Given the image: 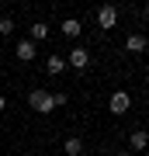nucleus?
<instances>
[{
    "instance_id": "obj_1",
    "label": "nucleus",
    "mask_w": 149,
    "mask_h": 156,
    "mask_svg": "<svg viewBox=\"0 0 149 156\" xmlns=\"http://www.w3.org/2000/svg\"><path fill=\"white\" fill-rule=\"evenodd\" d=\"M28 104H31V111H38V115H49L52 108H55V101H52V94L49 90H31V94H28Z\"/></svg>"
},
{
    "instance_id": "obj_2",
    "label": "nucleus",
    "mask_w": 149,
    "mask_h": 156,
    "mask_svg": "<svg viewBox=\"0 0 149 156\" xmlns=\"http://www.w3.org/2000/svg\"><path fill=\"white\" fill-rule=\"evenodd\" d=\"M108 108H111V115H125L128 108H132V97H128V90H115Z\"/></svg>"
},
{
    "instance_id": "obj_3",
    "label": "nucleus",
    "mask_w": 149,
    "mask_h": 156,
    "mask_svg": "<svg viewBox=\"0 0 149 156\" xmlns=\"http://www.w3.org/2000/svg\"><path fill=\"white\" fill-rule=\"evenodd\" d=\"M97 24H101V28H115V24H118V7H111V4H104V7H101V11H97Z\"/></svg>"
},
{
    "instance_id": "obj_4",
    "label": "nucleus",
    "mask_w": 149,
    "mask_h": 156,
    "mask_svg": "<svg viewBox=\"0 0 149 156\" xmlns=\"http://www.w3.org/2000/svg\"><path fill=\"white\" fill-rule=\"evenodd\" d=\"M87 62H90V52H87V49H80V45L66 56V66H73V69H87Z\"/></svg>"
},
{
    "instance_id": "obj_5",
    "label": "nucleus",
    "mask_w": 149,
    "mask_h": 156,
    "mask_svg": "<svg viewBox=\"0 0 149 156\" xmlns=\"http://www.w3.org/2000/svg\"><path fill=\"white\" fill-rule=\"evenodd\" d=\"M59 28H62V35H66V38H80V31H83V24L76 21V17H66V21H62Z\"/></svg>"
},
{
    "instance_id": "obj_6",
    "label": "nucleus",
    "mask_w": 149,
    "mask_h": 156,
    "mask_svg": "<svg viewBox=\"0 0 149 156\" xmlns=\"http://www.w3.org/2000/svg\"><path fill=\"white\" fill-rule=\"evenodd\" d=\"M17 59H21V62H31L35 59V42H28V38L17 42Z\"/></svg>"
},
{
    "instance_id": "obj_7",
    "label": "nucleus",
    "mask_w": 149,
    "mask_h": 156,
    "mask_svg": "<svg viewBox=\"0 0 149 156\" xmlns=\"http://www.w3.org/2000/svg\"><path fill=\"white\" fill-rule=\"evenodd\" d=\"M146 49V35H128V42H125V52H142Z\"/></svg>"
},
{
    "instance_id": "obj_8",
    "label": "nucleus",
    "mask_w": 149,
    "mask_h": 156,
    "mask_svg": "<svg viewBox=\"0 0 149 156\" xmlns=\"http://www.w3.org/2000/svg\"><path fill=\"white\" fill-rule=\"evenodd\" d=\"M45 69H49L52 76H59V73L66 69V59H62V56H49V59H45Z\"/></svg>"
},
{
    "instance_id": "obj_9",
    "label": "nucleus",
    "mask_w": 149,
    "mask_h": 156,
    "mask_svg": "<svg viewBox=\"0 0 149 156\" xmlns=\"http://www.w3.org/2000/svg\"><path fill=\"white\" fill-rule=\"evenodd\" d=\"M42 38H49V24H45V21H35V24H31V38H28V42H42Z\"/></svg>"
},
{
    "instance_id": "obj_10",
    "label": "nucleus",
    "mask_w": 149,
    "mask_h": 156,
    "mask_svg": "<svg viewBox=\"0 0 149 156\" xmlns=\"http://www.w3.org/2000/svg\"><path fill=\"white\" fill-rule=\"evenodd\" d=\"M62 149H66V156H80V153H83V142H80V139H73V135H69V139L62 142Z\"/></svg>"
},
{
    "instance_id": "obj_11",
    "label": "nucleus",
    "mask_w": 149,
    "mask_h": 156,
    "mask_svg": "<svg viewBox=\"0 0 149 156\" xmlns=\"http://www.w3.org/2000/svg\"><path fill=\"white\" fill-rule=\"evenodd\" d=\"M146 139H149V135L142 132V128H135V132H132V149H146Z\"/></svg>"
},
{
    "instance_id": "obj_12",
    "label": "nucleus",
    "mask_w": 149,
    "mask_h": 156,
    "mask_svg": "<svg viewBox=\"0 0 149 156\" xmlns=\"http://www.w3.org/2000/svg\"><path fill=\"white\" fill-rule=\"evenodd\" d=\"M14 31V17H0V35H11Z\"/></svg>"
},
{
    "instance_id": "obj_13",
    "label": "nucleus",
    "mask_w": 149,
    "mask_h": 156,
    "mask_svg": "<svg viewBox=\"0 0 149 156\" xmlns=\"http://www.w3.org/2000/svg\"><path fill=\"white\" fill-rule=\"evenodd\" d=\"M52 101H55V108H62V104H66L69 97H66V94H62V90H59V94H52Z\"/></svg>"
},
{
    "instance_id": "obj_14",
    "label": "nucleus",
    "mask_w": 149,
    "mask_h": 156,
    "mask_svg": "<svg viewBox=\"0 0 149 156\" xmlns=\"http://www.w3.org/2000/svg\"><path fill=\"white\" fill-rule=\"evenodd\" d=\"M4 108H7V97H4V94H0V111H4Z\"/></svg>"
},
{
    "instance_id": "obj_15",
    "label": "nucleus",
    "mask_w": 149,
    "mask_h": 156,
    "mask_svg": "<svg viewBox=\"0 0 149 156\" xmlns=\"http://www.w3.org/2000/svg\"><path fill=\"white\" fill-rule=\"evenodd\" d=\"M115 156H128V153H115Z\"/></svg>"
}]
</instances>
